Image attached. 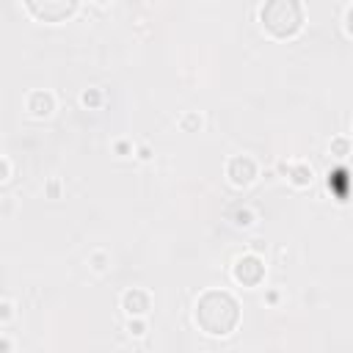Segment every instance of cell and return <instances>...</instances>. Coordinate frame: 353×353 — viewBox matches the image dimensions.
<instances>
[{"label": "cell", "mask_w": 353, "mask_h": 353, "mask_svg": "<svg viewBox=\"0 0 353 353\" xmlns=\"http://www.w3.org/2000/svg\"><path fill=\"white\" fill-rule=\"evenodd\" d=\"M260 276H262V265H260L254 257L240 260V262H238V268H235V279H238V282H243V284H257V282H260Z\"/></svg>", "instance_id": "277c9868"}, {"label": "cell", "mask_w": 353, "mask_h": 353, "mask_svg": "<svg viewBox=\"0 0 353 353\" xmlns=\"http://www.w3.org/2000/svg\"><path fill=\"white\" fill-rule=\"evenodd\" d=\"M124 306H127V312H130V315H141V312H146V309H149V298H146V293L133 290V293H127V295H124Z\"/></svg>", "instance_id": "8992f818"}, {"label": "cell", "mask_w": 353, "mask_h": 353, "mask_svg": "<svg viewBox=\"0 0 353 353\" xmlns=\"http://www.w3.org/2000/svg\"><path fill=\"white\" fill-rule=\"evenodd\" d=\"M262 23L276 36H293L301 28V6L295 0H271L262 9Z\"/></svg>", "instance_id": "7a4b0ae2"}, {"label": "cell", "mask_w": 353, "mask_h": 353, "mask_svg": "<svg viewBox=\"0 0 353 353\" xmlns=\"http://www.w3.org/2000/svg\"><path fill=\"white\" fill-rule=\"evenodd\" d=\"M6 174H9V166H6L3 160H0V180H6Z\"/></svg>", "instance_id": "52a82bcc"}, {"label": "cell", "mask_w": 353, "mask_h": 353, "mask_svg": "<svg viewBox=\"0 0 353 353\" xmlns=\"http://www.w3.org/2000/svg\"><path fill=\"white\" fill-rule=\"evenodd\" d=\"M28 9L45 23H58L78 9V0H28Z\"/></svg>", "instance_id": "3957f363"}, {"label": "cell", "mask_w": 353, "mask_h": 353, "mask_svg": "<svg viewBox=\"0 0 353 353\" xmlns=\"http://www.w3.org/2000/svg\"><path fill=\"white\" fill-rule=\"evenodd\" d=\"M100 3H105V0H100Z\"/></svg>", "instance_id": "ba28073f"}, {"label": "cell", "mask_w": 353, "mask_h": 353, "mask_svg": "<svg viewBox=\"0 0 353 353\" xmlns=\"http://www.w3.org/2000/svg\"><path fill=\"white\" fill-rule=\"evenodd\" d=\"M229 174H232V180H235L238 185H246V183L254 180V163L246 160V157H238V160H232Z\"/></svg>", "instance_id": "5b68a950"}, {"label": "cell", "mask_w": 353, "mask_h": 353, "mask_svg": "<svg viewBox=\"0 0 353 353\" xmlns=\"http://www.w3.org/2000/svg\"><path fill=\"white\" fill-rule=\"evenodd\" d=\"M199 326L213 337H227L238 323V304L227 293H207L196 306Z\"/></svg>", "instance_id": "6da1fadb"}]
</instances>
